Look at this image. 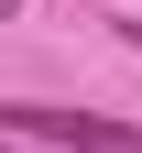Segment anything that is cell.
Here are the masks:
<instances>
[{
    "mask_svg": "<svg viewBox=\"0 0 142 153\" xmlns=\"http://www.w3.org/2000/svg\"><path fill=\"white\" fill-rule=\"evenodd\" d=\"M0 131H22V142H66V153H142L131 120H109V109H44V99H11Z\"/></svg>",
    "mask_w": 142,
    "mask_h": 153,
    "instance_id": "1",
    "label": "cell"
},
{
    "mask_svg": "<svg viewBox=\"0 0 142 153\" xmlns=\"http://www.w3.org/2000/svg\"><path fill=\"white\" fill-rule=\"evenodd\" d=\"M0 153H22V142H11V131H0Z\"/></svg>",
    "mask_w": 142,
    "mask_h": 153,
    "instance_id": "2",
    "label": "cell"
},
{
    "mask_svg": "<svg viewBox=\"0 0 142 153\" xmlns=\"http://www.w3.org/2000/svg\"><path fill=\"white\" fill-rule=\"evenodd\" d=\"M0 11H22V0H0Z\"/></svg>",
    "mask_w": 142,
    "mask_h": 153,
    "instance_id": "3",
    "label": "cell"
}]
</instances>
